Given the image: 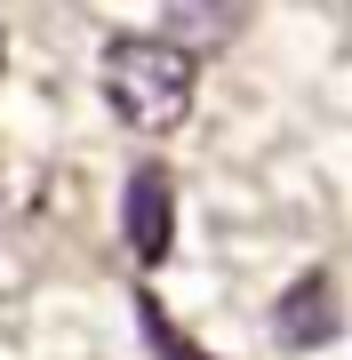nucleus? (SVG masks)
I'll use <instances>...</instances> for the list:
<instances>
[{"mask_svg":"<svg viewBox=\"0 0 352 360\" xmlns=\"http://www.w3.org/2000/svg\"><path fill=\"white\" fill-rule=\"evenodd\" d=\"M136 312H144V328H152V352H160V360H209V352H193V336H184L176 321H160L152 296H136Z\"/></svg>","mask_w":352,"mask_h":360,"instance_id":"obj_5","label":"nucleus"},{"mask_svg":"<svg viewBox=\"0 0 352 360\" xmlns=\"http://www.w3.org/2000/svg\"><path fill=\"white\" fill-rule=\"evenodd\" d=\"M160 25H169V40H176V49H193V56H200V49H216V40L240 25V16H233V8H169Z\"/></svg>","mask_w":352,"mask_h":360,"instance_id":"obj_4","label":"nucleus"},{"mask_svg":"<svg viewBox=\"0 0 352 360\" xmlns=\"http://www.w3.org/2000/svg\"><path fill=\"white\" fill-rule=\"evenodd\" d=\"M273 336L288 352H320V345H337L344 336V296L337 281L313 264V272H296V281L280 288V304H273Z\"/></svg>","mask_w":352,"mask_h":360,"instance_id":"obj_2","label":"nucleus"},{"mask_svg":"<svg viewBox=\"0 0 352 360\" xmlns=\"http://www.w3.org/2000/svg\"><path fill=\"white\" fill-rule=\"evenodd\" d=\"M120 217H129L136 264H169V248H176V184H169V168H160V160H144L136 176H129Z\"/></svg>","mask_w":352,"mask_h":360,"instance_id":"obj_3","label":"nucleus"},{"mask_svg":"<svg viewBox=\"0 0 352 360\" xmlns=\"http://www.w3.org/2000/svg\"><path fill=\"white\" fill-rule=\"evenodd\" d=\"M96 80H105V104L129 120L136 136H169V129H184V120H193L200 56L176 49L169 32H129V40H112V49H105Z\"/></svg>","mask_w":352,"mask_h":360,"instance_id":"obj_1","label":"nucleus"}]
</instances>
